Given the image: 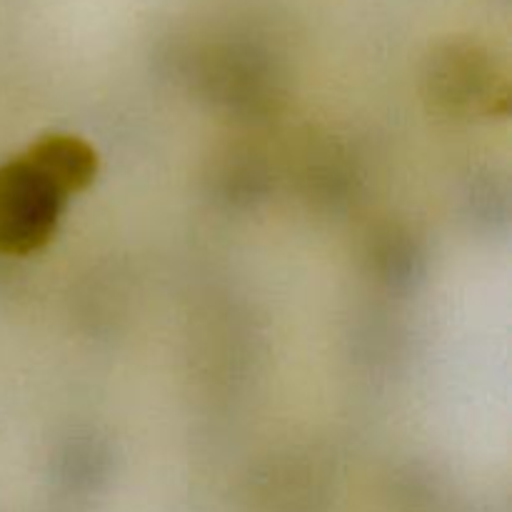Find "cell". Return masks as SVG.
I'll return each instance as SVG.
<instances>
[{
	"label": "cell",
	"mask_w": 512,
	"mask_h": 512,
	"mask_svg": "<svg viewBox=\"0 0 512 512\" xmlns=\"http://www.w3.org/2000/svg\"><path fill=\"white\" fill-rule=\"evenodd\" d=\"M98 173V155L75 135H48L0 165V253L30 255L53 240L73 195Z\"/></svg>",
	"instance_id": "6da1fadb"
}]
</instances>
